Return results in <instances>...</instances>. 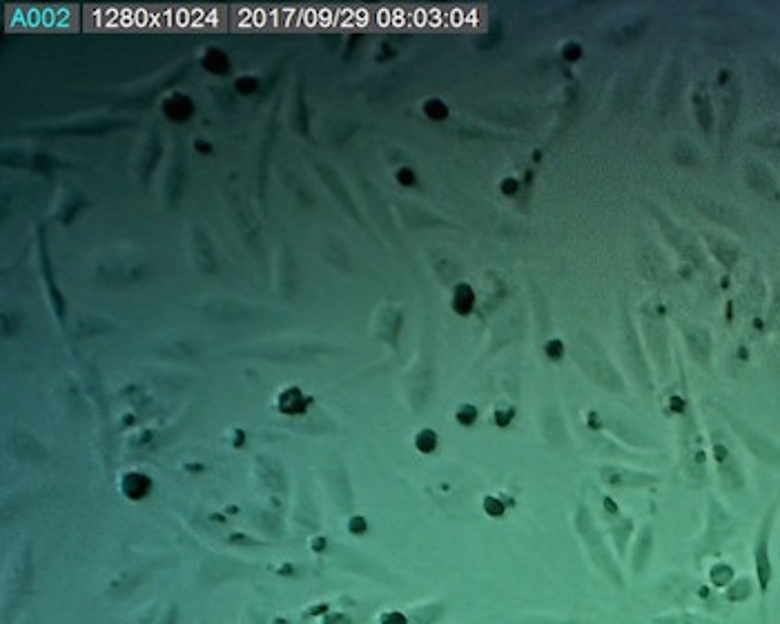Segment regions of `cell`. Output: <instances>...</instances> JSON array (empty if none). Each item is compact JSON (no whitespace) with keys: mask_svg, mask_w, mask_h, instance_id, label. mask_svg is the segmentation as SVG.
Wrapping results in <instances>:
<instances>
[{"mask_svg":"<svg viewBox=\"0 0 780 624\" xmlns=\"http://www.w3.org/2000/svg\"><path fill=\"white\" fill-rule=\"evenodd\" d=\"M203 65H206L210 72L221 74L228 67V58L223 56V52H219V50H210L206 56H203Z\"/></svg>","mask_w":780,"mask_h":624,"instance_id":"8fae6325","label":"cell"},{"mask_svg":"<svg viewBox=\"0 0 780 624\" xmlns=\"http://www.w3.org/2000/svg\"><path fill=\"white\" fill-rule=\"evenodd\" d=\"M426 114L433 116V119H442V116H446V105L442 101H428Z\"/></svg>","mask_w":780,"mask_h":624,"instance_id":"4fadbf2b","label":"cell"},{"mask_svg":"<svg viewBox=\"0 0 780 624\" xmlns=\"http://www.w3.org/2000/svg\"><path fill=\"white\" fill-rule=\"evenodd\" d=\"M604 480L613 486H645L656 480V477L620 471V468H609V471H604Z\"/></svg>","mask_w":780,"mask_h":624,"instance_id":"ba28073f","label":"cell"},{"mask_svg":"<svg viewBox=\"0 0 780 624\" xmlns=\"http://www.w3.org/2000/svg\"><path fill=\"white\" fill-rule=\"evenodd\" d=\"M197 150H199V152H208L210 148L206 145V141H197Z\"/></svg>","mask_w":780,"mask_h":624,"instance_id":"2e32d148","label":"cell"},{"mask_svg":"<svg viewBox=\"0 0 780 624\" xmlns=\"http://www.w3.org/2000/svg\"><path fill=\"white\" fill-rule=\"evenodd\" d=\"M165 114H168L170 119H174V121L188 119V116L192 114V103L185 99V96L174 94V96H170L168 101H165Z\"/></svg>","mask_w":780,"mask_h":624,"instance_id":"9c48e42d","label":"cell"},{"mask_svg":"<svg viewBox=\"0 0 780 624\" xmlns=\"http://www.w3.org/2000/svg\"><path fill=\"white\" fill-rule=\"evenodd\" d=\"M575 531H578L580 540L584 544V551H587L589 560L596 571L607 580L613 589H627V580H624V571L620 567V558L611 551L609 542L604 540L602 531L598 529L596 520L591 518V513L587 509H580L578 515H575Z\"/></svg>","mask_w":780,"mask_h":624,"instance_id":"6da1fadb","label":"cell"},{"mask_svg":"<svg viewBox=\"0 0 780 624\" xmlns=\"http://www.w3.org/2000/svg\"><path fill=\"white\" fill-rule=\"evenodd\" d=\"M397 177H399V183H404V185H413L415 183V174L411 170H402V172L397 174Z\"/></svg>","mask_w":780,"mask_h":624,"instance_id":"9a60e30c","label":"cell"},{"mask_svg":"<svg viewBox=\"0 0 780 624\" xmlns=\"http://www.w3.org/2000/svg\"><path fill=\"white\" fill-rule=\"evenodd\" d=\"M731 533H734V522L729 520V515L725 513L723 506L711 504L709 511V520H707V531L702 533V540L698 544V553H696V562L700 564L702 558L707 555H716V551L723 546Z\"/></svg>","mask_w":780,"mask_h":624,"instance_id":"3957f363","label":"cell"},{"mask_svg":"<svg viewBox=\"0 0 780 624\" xmlns=\"http://www.w3.org/2000/svg\"><path fill=\"white\" fill-rule=\"evenodd\" d=\"M734 424H736V431L743 435V440L749 444V448H752V451L760 457V460L780 466V451L772 442L765 440V437L752 433L747 426H743L740 422H734Z\"/></svg>","mask_w":780,"mask_h":624,"instance_id":"8992f818","label":"cell"},{"mask_svg":"<svg viewBox=\"0 0 780 624\" xmlns=\"http://www.w3.org/2000/svg\"><path fill=\"white\" fill-rule=\"evenodd\" d=\"M237 87H239V92L250 94V92L257 90V81H255V78H239Z\"/></svg>","mask_w":780,"mask_h":624,"instance_id":"5bb4252c","label":"cell"},{"mask_svg":"<svg viewBox=\"0 0 780 624\" xmlns=\"http://www.w3.org/2000/svg\"><path fill=\"white\" fill-rule=\"evenodd\" d=\"M653 546H656V535H653V526L645 524L638 531V538L633 542V551H631V573L633 575H642L647 571L651 555H653Z\"/></svg>","mask_w":780,"mask_h":624,"instance_id":"277c9868","label":"cell"},{"mask_svg":"<svg viewBox=\"0 0 780 624\" xmlns=\"http://www.w3.org/2000/svg\"><path fill=\"white\" fill-rule=\"evenodd\" d=\"M714 451H716L718 468H720V473H723L725 480L734 486H743V475H740V468L734 460V455H731L729 446L725 442H716Z\"/></svg>","mask_w":780,"mask_h":624,"instance_id":"52a82bcc","label":"cell"},{"mask_svg":"<svg viewBox=\"0 0 780 624\" xmlns=\"http://www.w3.org/2000/svg\"><path fill=\"white\" fill-rule=\"evenodd\" d=\"M453 301H455V310L457 312H468V310H471V306H473V290L468 288L466 284L457 286Z\"/></svg>","mask_w":780,"mask_h":624,"instance_id":"7c38bea8","label":"cell"},{"mask_svg":"<svg viewBox=\"0 0 780 624\" xmlns=\"http://www.w3.org/2000/svg\"><path fill=\"white\" fill-rule=\"evenodd\" d=\"M774 518H776V506L769 509V513L760 522L754 540V575H756V589L760 593V602L765 604L769 589L774 584V560H772V533H774Z\"/></svg>","mask_w":780,"mask_h":624,"instance_id":"7a4b0ae2","label":"cell"},{"mask_svg":"<svg viewBox=\"0 0 780 624\" xmlns=\"http://www.w3.org/2000/svg\"><path fill=\"white\" fill-rule=\"evenodd\" d=\"M609 518V531L613 535V546H616V555L622 560L624 555H627V546H629V540H631V533H633V522L627 518V515H622L618 506H611V513L607 515Z\"/></svg>","mask_w":780,"mask_h":624,"instance_id":"5b68a950","label":"cell"},{"mask_svg":"<svg viewBox=\"0 0 780 624\" xmlns=\"http://www.w3.org/2000/svg\"><path fill=\"white\" fill-rule=\"evenodd\" d=\"M711 582H714V587L718 589H725L729 587L731 582H734V567H729V564L725 562H718L711 567V573H709Z\"/></svg>","mask_w":780,"mask_h":624,"instance_id":"30bf717a","label":"cell"}]
</instances>
